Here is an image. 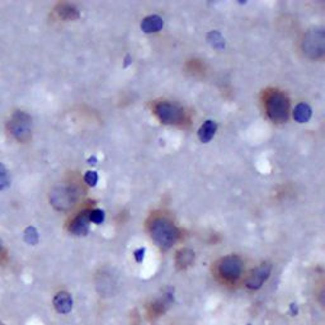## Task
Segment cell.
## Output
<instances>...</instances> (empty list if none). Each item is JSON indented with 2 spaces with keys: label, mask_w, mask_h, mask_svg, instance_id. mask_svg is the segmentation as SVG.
<instances>
[{
  "label": "cell",
  "mask_w": 325,
  "mask_h": 325,
  "mask_svg": "<svg viewBox=\"0 0 325 325\" xmlns=\"http://www.w3.org/2000/svg\"><path fill=\"white\" fill-rule=\"evenodd\" d=\"M8 131L17 141H28L32 133V120L26 112L15 111L8 121Z\"/></svg>",
  "instance_id": "cell-2"
},
{
  "label": "cell",
  "mask_w": 325,
  "mask_h": 325,
  "mask_svg": "<svg viewBox=\"0 0 325 325\" xmlns=\"http://www.w3.org/2000/svg\"><path fill=\"white\" fill-rule=\"evenodd\" d=\"M98 179H99V177H98V174H97L96 172H87L84 175L85 183L91 187L96 186V184L98 183Z\"/></svg>",
  "instance_id": "cell-20"
},
{
  "label": "cell",
  "mask_w": 325,
  "mask_h": 325,
  "mask_svg": "<svg viewBox=\"0 0 325 325\" xmlns=\"http://www.w3.org/2000/svg\"><path fill=\"white\" fill-rule=\"evenodd\" d=\"M313 115V111H311V107L306 103H300V104L296 105L295 111H293V118L295 121H297L298 124H306L309 122Z\"/></svg>",
  "instance_id": "cell-13"
},
{
  "label": "cell",
  "mask_w": 325,
  "mask_h": 325,
  "mask_svg": "<svg viewBox=\"0 0 325 325\" xmlns=\"http://www.w3.org/2000/svg\"><path fill=\"white\" fill-rule=\"evenodd\" d=\"M54 307L59 314H69L72 310V297L69 292L61 291L54 297Z\"/></svg>",
  "instance_id": "cell-10"
},
{
  "label": "cell",
  "mask_w": 325,
  "mask_h": 325,
  "mask_svg": "<svg viewBox=\"0 0 325 325\" xmlns=\"http://www.w3.org/2000/svg\"><path fill=\"white\" fill-rule=\"evenodd\" d=\"M97 162H98V160H97L96 157H91L88 159V164H89V165H96Z\"/></svg>",
  "instance_id": "cell-23"
},
{
  "label": "cell",
  "mask_w": 325,
  "mask_h": 325,
  "mask_svg": "<svg viewBox=\"0 0 325 325\" xmlns=\"http://www.w3.org/2000/svg\"><path fill=\"white\" fill-rule=\"evenodd\" d=\"M145 252H146V249H145V248H139V249H136L135 252H133V257H135L136 262H137V263L144 262Z\"/></svg>",
  "instance_id": "cell-21"
},
{
  "label": "cell",
  "mask_w": 325,
  "mask_h": 325,
  "mask_svg": "<svg viewBox=\"0 0 325 325\" xmlns=\"http://www.w3.org/2000/svg\"><path fill=\"white\" fill-rule=\"evenodd\" d=\"M216 130H217V124L215 121L212 120L205 121L203 125H202L198 130V137L199 140H201V142H203V144L210 142L211 140L214 139L215 133H216Z\"/></svg>",
  "instance_id": "cell-12"
},
{
  "label": "cell",
  "mask_w": 325,
  "mask_h": 325,
  "mask_svg": "<svg viewBox=\"0 0 325 325\" xmlns=\"http://www.w3.org/2000/svg\"><path fill=\"white\" fill-rule=\"evenodd\" d=\"M272 267L268 263H263L262 265L257 267L254 271L250 272L247 280V287L250 290H258L263 286V283L271 276Z\"/></svg>",
  "instance_id": "cell-8"
},
{
  "label": "cell",
  "mask_w": 325,
  "mask_h": 325,
  "mask_svg": "<svg viewBox=\"0 0 325 325\" xmlns=\"http://www.w3.org/2000/svg\"><path fill=\"white\" fill-rule=\"evenodd\" d=\"M290 309H291V314H292V315H293V316L297 315V313H298L297 305H296V304H291V305H290Z\"/></svg>",
  "instance_id": "cell-22"
},
{
  "label": "cell",
  "mask_w": 325,
  "mask_h": 325,
  "mask_svg": "<svg viewBox=\"0 0 325 325\" xmlns=\"http://www.w3.org/2000/svg\"><path fill=\"white\" fill-rule=\"evenodd\" d=\"M164 26V21L160 18L159 15H149L144 21L141 22V30L144 31L145 33H155L159 32Z\"/></svg>",
  "instance_id": "cell-11"
},
{
  "label": "cell",
  "mask_w": 325,
  "mask_h": 325,
  "mask_svg": "<svg viewBox=\"0 0 325 325\" xmlns=\"http://www.w3.org/2000/svg\"><path fill=\"white\" fill-rule=\"evenodd\" d=\"M150 235L153 240L159 245L162 249L172 248L178 240V230L168 219L158 217L151 223Z\"/></svg>",
  "instance_id": "cell-1"
},
{
  "label": "cell",
  "mask_w": 325,
  "mask_h": 325,
  "mask_svg": "<svg viewBox=\"0 0 325 325\" xmlns=\"http://www.w3.org/2000/svg\"><path fill=\"white\" fill-rule=\"evenodd\" d=\"M104 220H105V212L103 210L96 208V210L89 212V221H91V223L97 224V225H100L102 223H104Z\"/></svg>",
  "instance_id": "cell-19"
},
{
  "label": "cell",
  "mask_w": 325,
  "mask_h": 325,
  "mask_svg": "<svg viewBox=\"0 0 325 325\" xmlns=\"http://www.w3.org/2000/svg\"><path fill=\"white\" fill-rule=\"evenodd\" d=\"M207 39L210 45L217 50H223L225 47V41H224L223 36L219 31H211L210 33L207 34Z\"/></svg>",
  "instance_id": "cell-15"
},
{
  "label": "cell",
  "mask_w": 325,
  "mask_h": 325,
  "mask_svg": "<svg viewBox=\"0 0 325 325\" xmlns=\"http://www.w3.org/2000/svg\"><path fill=\"white\" fill-rule=\"evenodd\" d=\"M155 115L164 124H178L183 120V111L178 105L162 102L155 107Z\"/></svg>",
  "instance_id": "cell-6"
},
{
  "label": "cell",
  "mask_w": 325,
  "mask_h": 325,
  "mask_svg": "<svg viewBox=\"0 0 325 325\" xmlns=\"http://www.w3.org/2000/svg\"><path fill=\"white\" fill-rule=\"evenodd\" d=\"M325 50V36L323 30H313L304 38V52L310 59L323 56Z\"/></svg>",
  "instance_id": "cell-4"
},
{
  "label": "cell",
  "mask_w": 325,
  "mask_h": 325,
  "mask_svg": "<svg viewBox=\"0 0 325 325\" xmlns=\"http://www.w3.org/2000/svg\"><path fill=\"white\" fill-rule=\"evenodd\" d=\"M23 240L27 244H30V245H36V244L38 243L39 235L34 226H28L27 229L24 230Z\"/></svg>",
  "instance_id": "cell-16"
},
{
  "label": "cell",
  "mask_w": 325,
  "mask_h": 325,
  "mask_svg": "<svg viewBox=\"0 0 325 325\" xmlns=\"http://www.w3.org/2000/svg\"><path fill=\"white\" fill-rule=\"evenodd\" d=\"M75 198V192L70 188H65V187H59L51 193V203L58 210H67L69 207H71Z\"/></svg>",
  "instance_id": "cell-7"
},
{
  "label": "cell",
  "mask_w": 325,
  "mask_h": 325,
  "mask_svg": "<svg viewBox=\"0 0 325 325\" xmlns=\"http://www.w3.org/2000/svg\"><path fill=\"white\" fill-rule=\"evenodd\" d=\"M89 212L84 211V212H80L78 216L71 221L70 224V232L72 235H76V236H84L89 231Z\"/></svg>",
  "instance_id": "cell-9"
},
{
  "label": "cell",
  "mask_w": 325,
  "mask_h": 325,
  "mask_svg": "<svg viewBox=\"0 0 325 325\" xmlns=\"http://www.w3.org/2000/svg\"><path fill=\"white\" fill-rule=\"evenodd\" d=\"M243 260L238 256H228L219 263V273L226 281L238 280L243 273Z\"/></svg>",
  "instance_id": "cell-5"
},
{
  "label": "cell",
  "mask_w": 325,
  "mask_h": 325,
  "mask_svg": "<svg viewBox=\"0 0 325 325\" xmlns=\"http://www.w3.org/2000/svg\"><path fill=\"white\" fill-rule=\"evenodd\" d=\"M248 325H252V324H248Z\"/></svg>",
  "instance_id": "cell-26"
},
{
  "label": "cell",
  "mask_w": 325,
  "mask_h": 325,
  "mask_svg": "<svg viewBox=\"0 0 325 325\" xmlns=\"http://www.w3.org/2000/svg\"><path fill=\"white\" fill-rule=\"evenodd\" d=\"M193 258H195V253L190 249H183L178 253L177 263L181 268H186L187 265H190L192 263Z\"/></svg>",
  "instance_id": "cell-14"
},
{
  "label": "cell",
  "mask_w": 325,
  "mask_h": 325,
  "mask_svg": "<svg viewBox=\"0 0 325 325\" xmlns=\"http://www.w3.org/2000/svg\"><path fill=\"white\" fill-rule=\"evenodd\" d=\"M1 325H4V324H1Z\"/></svg>",
  "instance_id": "cell-27"
},
{
  "label": "cell",
  "mask_w": 325,
  "mask_h": 325,
  "mask_svg": "<svg viewBox=\"0 0 325 325\" xmlns=\"http://www.w3.org/2000/svg\"><path fill=\"white\" fill-rule=\"evenodd\" d=\"M267 113L273 122H286L289 117V99L280 92H273L267 99Z\"/></svg>",
  "instance_id": "cell-3"
},
{
  "label": "cell",
  "mask_w": 325,
  "mask_h": 325,
  "mask_svg": "<svg viewBox=\"0 0 325 325\" xmlns=\"http://www.w3.org/2000/svg\"><path fill=\"white\" fill-rule=\"evenodd\" d=\"M59 14H60L63 18L66 19H74L79 17L78 10H76L74 6L69 5V4H63V5L59 8Z\"/></svg>",
  "instance_id": "cell-17"
},
{
  "label": "cell",
  "mask_w": 325,
  "mask_h": 325,
  "mask_svg": "<svg viewBox=\"0 0 325 325\" xmlns=\"http://www.w3.org/2000/svg\"><path fill=\"white\" fill-rule=\"evenodd\" d=\"M3 250V241H1V239H0V252Z\"/></svg>",
  "instance_id": "cell-25"
},
{
  "label": "cell",
  "mask_w": 325,
  "mask_h": 325,
  "mask_svg": "<svg viewBox=\"0 0 325 325\" xmlns=\"http://www.w3.org/2000/svg\"><path fill=\"white\" fill-rule=\"evenodd\" d=\"M10 184V175L8 169L0 162V191L6 190Z\"/></svg>",
  "instance_id": "cell-18"
},
{
  "label": "cell",
  "mask_w": 325,
  "mask_h": 325,
  "mask_svg": "<svg viewBox=\"0 0 325 325\" xmlns=\"http://www.w3.org/2000/svg\"><path fill=\"white\" fill-rule=\"evenodd\" d=\"M129 64H131V56H130V55H127V56H126V63H125V66H127Z\"/></svg>",
  "instance_id": "cell-24"
}]
</instances>
